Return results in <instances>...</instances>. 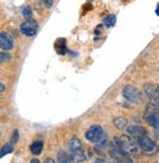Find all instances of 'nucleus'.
Here are the masks:
<instances>
[{"mask_svg": "<svg viewBox=\"0 0 159 163\" xmlns=\"http://www.w3.org/2000/svg\"><path fill=\"white\" fill-rule=\"evenodd\" d=\"M30 162H32V163H39L40 161L37 158H34V159H32V161H30Z\"/></svg>", "mask_w": 159, "mask_h": 163, "instance_id": "nucleus-24", "label": "nucleus"}, {"mask_svg": "<svg viewBox=\"0 0 159 163\" xmlns=\"http://www.w3.org/2000/svg\"><path fill=\"white\" fill-rule=\"evenodd\" d=\"M43 4L46 8L50 9L53 6V0H43Z\"/></svg>", "mask_w": 159, "mask_h": 163, "instance_id": "nucleus-21", "label": "nucleus"}, {"mask_svg": "<svg viewBox=\"0 0 159 163\" xmlns=\"http://www.w3.org/2000/svg\"><path fill=\"white\" fill-rule=\"evenodd\" d=\"M14 151V146L12 143H8L2 147L1 151H0V157H3L6 154H9Z\"/></svg>", "mask_w": 159, "mask_h": 163, "instance_id": "nucleus-15", "label": "nucleus"}, {"mask_svg": "<svg viewBox=\"0 0 159 163\" xmlns=\"http://www.w3.org/2000/svg\"><path fill=\"white\" fill-rule=\"evenodd\" d=\"M113 141L129 155L138 153V147L137 144L135 143L134 139L127 135H122L121 137H115Z\"/></svg>", "mask_w": 159, "mask_h": 163, "instance_id": "nucleus-2", "label": "nucleus"}, {"mask_svg": "<svg viewBox=\"0 0 159 163\" xmlns=\"http://www.w3.org/2000/svg\"><path fill=\"white\" fill-rule=\"evenodd\" d=\"M123 96L128 101L135 103V104H140V103L143 102V96L142 92L138 87L131 86V85L126 86L125 89H123Z\"/></svg>", "mask_w": 159, "mask_h": 163, "instance_id": "nucleus-3", "label": "nucleus"}, {"mask_svg": "<svg viewBox=\"0 0 159 163\" xmlns=\"http://www.w3.org/2000/svg\"><path fill=\"white\" fill-rule=\"evenodd\" d=\"M109 153L110 156L118 162H132L131 155L126 153L121 147L118 146L114 141H112L109 146Z\"/></svg>", "mask_w": 159, "mask_h": 163, "instance_id": "nucleus-4", "label": "nucleus"}, {"mask_svg": "<svg viewBox=\"0 0 159 163\" xmlns=\"http://www.w3.org/2000/svg\"><path fill=\"white\" fill-rule=\"evenodd\" d=\"M30 151H32V154L39 155L40 153H41V151L43 149V143L41 141H35V143H32V144H30Z\"/></svg>", "mask_w": 159, "mask_h": 163, "instance_id": "nucleus-13", "label": "nucleus"}, {"mask_svg": "<svg viewBox=\"0 0 159 163\" xmlns=\"http://www.w3.org/2000/svg\"><path fill=\"white\" fill-rule=\"evenodd\" d=\"M68 148H69V151H70L71 154L83 151L82 141H80L78 138H72L68 144Z\"/></svg>", "mask_w": 159, "mask_h": 163, "instance_id": "nucleus-10", "label": "nucleus"}, {"mask_svg": "<svg viewBox=\"0 0 159 163\" xmlns=\"http://www.w3.org/2000/svg\"><path fill=\"white\" fill-rule=\"evenodd\" d=\"M45 163H54V160H53L52 158H46L44 160Z\"/></svg>", "mask_w": 159, "mask_h": 163, "instance_id": "nucleus-22", "label": "nucleus"}, {"mask_svg": "<svg viewBox=\"0 0 159 163\" xmlns=\"http://www.w3.org/2000/svg\"><path fill=\"white\" fill-rule=\"evenodd\" d=\"M156 15H158V5H157V7H156Z\"/></svg>", "mask_w": 159, "mask_h": 163, "instance_id": "nucleus-25", "label": "nucleus"}, {"mask_svg": "<svg viewBox=\"0 0 159 163\" xmlns=\"http://www.w3.org/2000/svg\"><path fill=\"white\" fill-rule=\"evenodd\" d=\"M55 50L58 54H61V55H64L67 52V45H66V40L64 38H59V40H56L55 42Z\"/></svg>", "mask_w": 159, "mask_h": 163, "instance_id": "nucleus-11", "label": "nucleus"}, {"mask_svg": "<svg viewBox=\"0 0 159 163\" xmlns=\"http://www.w3.org/2000/svg\"><path fill=\"white\" fill-rule=\"evenodd\" d=\"M113 122H114V126L116 127L117 129H119L120 131L126 130L128 125H129L128 120L124 117H117L116 119H114Z\"/></svg>", "mask_w": 159, "mask_h": 163, "instance_id": "nucleus-12", "label": "nucleus"}, {"mask_svg": "<svg viewBox=\"0 0 159 163\" xmlns=\"http://www.w3.org/2000/svg\"><path fill=\"white\" fill-rule=\"evenodd\" d=\"M127 132L131 135V137L135 139H138L140 137H143L147 135V130H145L143 127L142 126H138V125H128L127 127Z\"/></svg>", "mask_w": 159, "mask_h": 163, "instance_id": "nucleus-9", "label": "nucleus"}, {"mask_svg": "<svg viewBox=\"0 0 159 163\" xmlns=\"http://www.w3.org/2000/svg\"><path fill=\"white\" fill-rule=\"evenodd\" d=\"M58 161L62 163H68V162H73L72 161L71 155L66 153L65 151H60L58 153Z\"/></svg>", "mask_w": 159, "mask_h": 163, "instance_id": "nucleus-16", "label": "nucleus"}, {"mask_svg": "<svg viewBox=\"0 0 159 163\" xmlns=\"http://www.w3.org/2000/svg\"><path fill=\"white\" fill-rule=\"evenodd\" d=\"M86 139L88 141L93 144H99V146L103 147L106 144V135L101 126L93 125L89 127L88 130L86 132Z\"/></svg>", "mask_w": 159, "mask_h": 163, "instance_id": "nucleus-1", "label": "nucleus"}, {"mask_svg": "<svg viewBox=\"0 0 159 163\" xmlns=\"http://www.w3.org/2000/svg\"><path fill=\"white\" fill-rule=\"evenodd\" d=\"M37 29H38V25L37 23L34 20H28L24 22L20 27V31L24 35L28 37H35L37 33Z\"/></svg>", "mask_w": 159, "mask_h": 163, "instance_id": "nucleus-6", "label": "nucleus"}, {"mask_svg": "<svg viewBox=\"0 0 159 163\" xmlns=\"http://www.w3.org/2000/svg\"><path fill=\"white\" fill-rule=\"evenodd\" d=\"M11 59V55L7 52H0V63L9 61Z\"/></svg>", "mask_w": 159, "mask_h": 163, "instance_id": "nucleus-19", "label": "nucleus"}, {"mask_svg": "<svg viewBox=\"0 0 159 163\" xmlns=\"http://www.w3.org/2000/svg\"><path fill=\"white\" fill-rule=\"evenodd\" d=\"M19 139V132L18 130H14L12 134V144H16Z\"/></svg>", "mask_w": 159, "mask_h": 163, "instance_id": "nucleus-20", "label": "nucleus"}, {"mask_svg": "<svg viewBox=\"0 0 159 163\" xmlns=\"http://www.w3.org/2000/svg\"><path fill=\"white\" fill-rule=\"evenodd\" d=\"M116 24V16L115 15H108L104 19V25L107 28H112Z\"/></svg>", "mask_w": 159, "mask_h": 163, "instance_id": "nucleus-17", "label": "nucleus"}, {"mask_svg": "<svg viewBox=\"0 0 159 163\" xmlns=\"http://www.w3.org/2000/svg\"><path fill=\"white\" fill-rule=\"evenodd\" d=\"M22 13H23V16H24L27 20H30L32 19V9H30V6H28V5H26L22 8Z\"/></svg>", "mask_w": 159, "mask_h": 163, "instance_id": "nucleus-18", "label": "nucleus"}, {"mask_svg": "<svg viewBox=\"0 0 159 163\" xmlns=\"http://www.w3.org/2000/svg\"><path fill=\"white\" fill-rule=\"evenodd\" d=\"M14 47V42L11 37L7 33H0V48L5 51H9Z\"/></svg>", "mask_w": 159, "mask_h": 163, "instance_id": "nucleus-8", "label": "nucleus"}, {"mask_svg": "<svg viewBox=\"0 0 159 163\" xmlns=\"http://www.w3.org/2000/svg\"><path fill=\"white\" fill-rule=\"evenodd\" d=\"M4 90H5V86L3 84H1V83H0V92H4Z\"/></svg>", "mask_w": 159, "mask_h": 163, "instance_id": "nucleus-23", "label": "nucleus"}, {"mask_svg": "<svg viewBox=\"0 0 159 163\" xmlns=\"http://www.w3.org/2000/svg\"><path fill=\"white\" fill-rule=\"evenodd\" d=\"M144 92L150 99L152 103H157L158 104V98H159V89L158 86L155 84H147L144 86Z\"/></svg>", "mask_w": 159, "mask_h": 163, "instance_id": "nucleus-7", "label": "nucleus"}, {"mask_svg": "<svg viewBox=\"0 0 159 163\" xmlns=\"http://www.w3.org/2000/svg\"><path fill=\"white\" fill-rule=\"evenodd\" d=\"M71 157H72V161H75V162H83L86 160V153H84V151H79V152H76V153H73L71 154Z\"/></svg>", "mask_w": 159, "mask_h": 163, "instance_id": "nucleus-14", "label": "nucleus"}, {"mask_svg": "<svg viewBox=\"0 0 159 163\" xmlns=\"http://www.w3.org/2000/svg\"><path fill=\"white\" fill-rule=\"evenodd\" d=\"M138 146L140 147V149H142L144 153L152 155L156 153V151H157V144H156V143L153 139L148 138L147 135L138 138Z\"/></svg>", "mask_w": 159, "mask_h": 163, "instance_id": "nucleus-5", "label": "nucleus"}]
</instances>
